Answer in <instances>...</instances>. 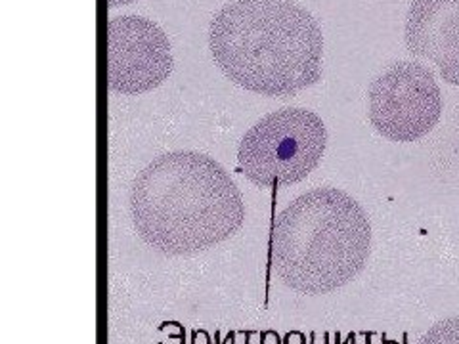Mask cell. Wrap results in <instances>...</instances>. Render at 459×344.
Listing matches in <instances>:
<instances>
[{"instance_id": "6da1fadb", "label": "cell", "mask_w": 459, "mask_h": 344, "mask_svg": "<svg viewBox=\"0 0 459 344\" xmlns=\"http://www.w3.org/2000/svg\"><path fill=\"white\" fill-rule=\"evenodd\" d=\"M131 217L153 249L192 254L232 237L246 220V203L219 161L178 150L155 157L138 172Z\"/></svg>"}, {"instance_id": "7a4b0ae2", "label": "cell", "mask_w": 459, "mask_h": 344, "mask_svg": "<svg viewBox=\"0 0 459 344\" xmlns=\"http://www.w3.org/2000/svg\"><path fill=\"white\" fill-rule=\"evenodd\" d=\"M209 48L230 81L261 96H295L322 79V27L295 0H230L211 20Z\"/></svg>"}, {"instance_id": "3957f363", "label": "cell", "mask_w": 459, "mask_h": 344, "mask_svg": "<svg viewBox=\"0 0 459 344\" xmlns=\"http://www.w3.org/2000/svg\"><path fill=\"white\" fill-rule=\"evenodd\" d=\"M371 251L368 212L347 192L316 188L293 199L272 226L270 262L297 289L324 293L351 281Z\"/></svg>"}, {"instance_id": "277c9868", "label": "cell", "mask_w": 459, "mask_h": 344, "mask_svg": "<svg viewBox=\"0 0 459 344\" xmlns=\"http://www.w3.org/2000/svg\"><path fill=\"white\" fill-rule=\"evenodd\" d=\"M327 128L305 108H283L255 123L238 148V167L261 188L305 180L320 165Z\"/></svg>"}, {"instance_id": "5b68a950", "label": "cell", "mask_w": 459, "mask_h": 344, "mask_svg": "<svg viewBox=\"0 0 459 344\" xmlns=\"http://www.w3.org/2000/svg\"><path fill=\"white\" fill-rule=\"evenodd\" d=\"M442 92L429 67L396 62L371 82L368 117L371 126L391 142H418L442 117Z\"/></svg>"}, {"instance_id": "8992f818", "label": "cell", "mask_w": 459, "mask_h": 344, "mask_svg": "<svg viewBox=\"0 0 459 344\" xmlns=\"http://www.w3.org/2000/svg\"><path fill=\"white\" fill-rule=\"evenodd\" d=\"M175 69L163 29L142 16H119L108 23V84L117 94L160 89Z\"/></svg>"}, {"instance_id": "52a82bcc", "label": "cell", "mask_w": 459, "mask_h": 344, "mask_svg": "<svg viewBox=\"0 0 459 344\" xmlns=\"http://www.w3.org/2000/svg\"><path fill=\"white\" fill-rule=\"evenodd\" d=\"M406 47L437 65L440 77L459 86V0H411Z\"/></svg>"}, {"instance_id": "ba28073f", "label": "cell", "mask_w": 459, "mask_h": 344, "mask_svg": "<svg viewBox=\"0 0 459 344\" xmlns=\"http://www.w3.org/2000/svg\"><path fill=\"white\" fill-rule=\"evenodd\" d=\"M421 344H459V318H448L437 323L423 337Z\"/></svg>"}, {"instance_id": "9c48e42d", "label": "cell", "mask_w": 459, "mask_h": 344, "mask_svg": "<svg viewBox=\"0 0 459 344\" xmlns=\"http://www.w3.org/2000/svg\"><path fill=\"white\" fill-rule=\"evenodd\" d=\"M136 0H108L109 8H117V6H125V4H133Z\"/></svg>"}]
</instances>
